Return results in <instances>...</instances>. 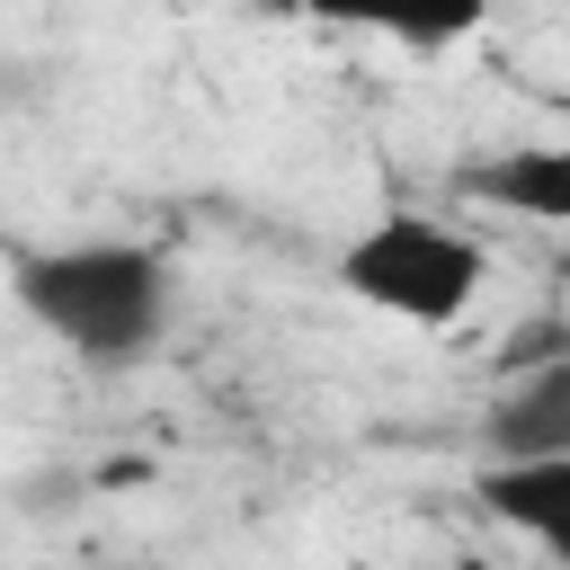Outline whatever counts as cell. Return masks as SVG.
Returning <instances> with one entry per match:
<instances>
[{
	"label": "cell",
	"mask_w": 570,
	"mask_h": 570,
	"mask_svg": "<svg viewBox=\"0 0 570 570\" xmlns=\"http://www.w3.org/2000/svg\"><path fill=\"white\" fill-rule=\"evenodd\" d=\"M9 294L27 321H45L71 356L89 365H134L169 338L178 276L151 240H71V249H27L9 267Z\"/></svg>",
	"instance_id": "6da1fadb"
},
{
	"label": "cell",
	"mask_w": 570,
	"mask_h": 570,
	"mask_svg": "<svg viewBox=\"0 0 570 570\" xmlns=\"http://www.w3.org/2000/svg\"><path fill=\"white\" fill-rule=\"evenodd\" d=\"M338 285L392 321H419V330H445L481 303L490 285V249L445 223V214H374L347 249H338Z\"/></svg>",
	"instance_id": "7a4b0ae2"
},
{
	"label": "cell",
	"mask_w": 570,
	"mask_h": 570,
	"mask_svg": "<svg viewBox=\"0 0 570 570\" xmlns=\"http://www.w3.org/2000/svg\"><path fill=\"white\" fill-rule=\"evenodd\" d=\"M276 9H303L321 27H365L410 53H445V45L481 36V18H490V0H276Z\"/></svg>",
	"instance_id": "3957f363"
},
{
	"label": "cell",
	"mask_w": 570,
	"mask_h": 570,
	"mask_svg": "<svg viewBox=\"0 0 570 570\" xmlns=\"http://www.w3.org/2000/svg\"><path fill=\"white\" fill-rule=\"evenodd\" d=\"M472 205H499V214H525V223H570V151L561 142H517V151H490L454 178Z\"/></svg>",
	"instance_id": "277c9868"
},
{
	"label": "cell",
	"mask_w": 570,
	"mask_h": 570,
	"mask_svg": "<svg viewBox=\"0 0 570 570\" xmlns=\"http://www.w3.org/2000/svg\"><path fill=\"white\" fill-rule=\"evenodd\" d=\"M472 499L499 517V525H517V534H534L543 552H561L570 543V454H534V463H490L481 481H472Z\"/></svg>",
	"instance_id": "5b68a950"
},
{
	"label": "cell",
	"mask_w": 570,
	"mask_h": 570,
	"mask_svg": "<svg viewBox=\"0 0 570 570\" xmlns=\"http://www.w3.org/2000/svg\"><path fill=\"white\" fill-rule=\"evenodd\" d=\"M490 454L499 463H534V454H570V356L525 374V383H499L490 401Z\"/></svg>",
	"instance_id": "8992f818"
},
{
	"label": "cell",
	"mask_w": 570,
	"mask_h": 570,
	"mask_svg": "<svg viewBox=\"0 0 570 570\" xmlns=\"http://www.w3.org/2000/svg\"><path fill=\"white\" fill-rule=\"evenodd\" d=\"M570 356V321L561 312H534V321H517L508 338H499V383H525V374H543V365H561Z\"/></svg>",
	"instance_id": "52a82bcc"
}]
</instances>
